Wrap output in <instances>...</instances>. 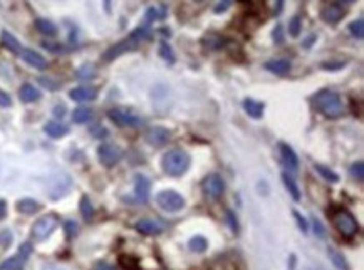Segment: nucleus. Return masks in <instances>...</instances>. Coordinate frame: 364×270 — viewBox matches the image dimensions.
Wrapping results in <instances>:
<instances>
[{
  "label": "nucleus",
  "mask_w": 364,
  "mask_h": 270,
  "mask_svg": "<svg viewBox=\"0 0 364 270\" xmlns=\"http://www.w3.org/2000/svg\"><path fill=\"white\" fill-rule=\"evenodd\" d=\"M79 210H81V215L86 220H91L94 217V207H93V203H91V200L88 196H82L81 198V205H79Z\"/></svg>",
  "instance_id": "nucleus-33"
},
{
  "label": "nucleus",
  "mask_w": 364,
  "mask_h": 270,
  "mask_svg": "<svg viewBox=\"0 0 364 270\" xmlns=\"http://www.w3.org/2000/svg\"><path fill=\"white\" fill-rule=\"evenodd\" d=\"M5 213H7V203L4 200H0V220L5 217Z\"/></svg>",
  "instance_id": "nucleus-48"
},
{
  "label": "nucleus",
  "mask_w": 364,
  "mask_h": 270,
  "mask_svg": "<svg viewBox=\"0 0 364 270\" xmlns=\"http://www.w3.org/2000/svg\"><path fill=\"white\" fill-rule=\"evenodd\" d=\"M302 31V20L299 15H294L292 19L289 20V34L292 37H299V34Z\"/></svg>",
  "instance_id": "nucleus-35"
},
{
  "label": "nucleus",
  "mask_w": 364,
  "mask_h": 270,
  "mask_svg": "<svg viewBox=\"0 0 364 270\" xmlns=\"http://www.w3.org/2000/svg\"><path fill=\"white\" fill-rule=\"evenodd\" d=\"M166 17V9L165 5L161 7H149L146 10V22H156V20H163Z\"/></svg>",
  "instance_id": "nucleus-28"
},
{
  "label": "nucleus",
  "mask_w": 364,
  "mask_h": 270,
  "mask_svg": "<svg viewBox=\"0 0 364 270\" xmlns=\"http://www.w3.org/2000/svg\"><path fill=\"white\" fill-rule=\"evenodd\" d=\"M312 103L315 106V109H317L320 115H324L326 118L334 119L344 115V104L341 101V96L334 91H329V89L315 94Z\"/></svg>",
  "instance_id": "nucleus-1"
},
{
  "label": "nucleus",
  "mask_w": 364,
  "mask_h": 270,
  "mask_svg": "<svg viewBox=\"0 0 364 270\" xmlns=\"http://www.w3.org/2000/svg\"><path fill=\"white\" fill-rule=\"evenodd\" d=\"M169 131L166 128H161V126H156V128H151L148 131V134H146V140L149 145H153V146H161V145H165V143L169 140Z\"/></svg>",
  "instance_id": "nucleus-17"
},
{
  "label": "nucleus",
  "mask_w": 364,
  "mask_h": 270,
  "mask_svg": "<svg viewBox=\"0 0 364 270\" xmlns=\"http://www.w3.org/2000/svg\"><path fill=\"white\" fill-rule=\"evenodd\" d=\"M348 29H349V34L353 35V37H356V39H362L364 37V20H362V17H359V19H356V20H353L348 26Z\"/></svg>",
  "instance_id": "nucleus-29"
},
{
  "label": "nucleus",
  "mask_w": 364,
  "mask_h": 270,
  "mask_svg": "<svg viewBox=\"0 0 364 270\" xmlns=\"http://www.w3.org/2000/svg\"><path fill=\"white\" fill-rule=\"evenodd\" d=\"M156 203L165 212H178L185 207V198L173 190H165L156 195Z\"/></svg>",
  "instance_id": "nucleus-5"
},
{
  "label": "nucleus",
  "mask_w": 364,
  "mask_h": 270,
  "mask_svg": "<svg viewBox=\"0 0 364 270\" xmlns=\"http://www.w3.org/2000/svg\"><path fill=\"white\" fill-rule=\"evenodd\" d=\"M160 56L165 59V61L168 62H173L175 61V54H173V49H172V46L168 44V42H161L160 44Z\"/></svg>",
  "instance_id": "nucleus-37"
},
{
  "label": "nucleus",
  "mask_w": 364,
  "mask_h": 270,
  "mask_svg": "<svg viewBox=\"0 0 364 270\" xmlns=\"http://www.w3.org/2000/svg\"><path fill=\"white\" fill-rule=\"evenodd\" d=\"M93 119V109L91 107H77L72 112V121L76 124H84V123H89Z\"/></svg>",
  "instance_id": "nucleus-26"
},
{
  "label": "nucleus",
  "mask_w": 364,
  "mask_h": 270,
  "mask_svg": "<svg viewBox=\"0 0 364 270\" xmlns=\"http://www.w3.org/2000/svg\"><path fill=\"white\" fill-rule=\"evenodd\" d=\"M94 74H96V69L91 64L82 65V68L77 69V73H76L79 79H91V77H94Z\"/></svg>",
  "instance_id": "nucleus-38"
},
{
  "label": "nucleus",
  "mask_w": 364,
  "mask_h": 270,
  "mask_svg": "<svg viewBox=\"0 0 364 270\" xmlns=\"http://www.w3.org/2000/svg\"><path fill=\"white\" fill-rule=\"evenodd\" d=\"M32 254V245L29 242L22 243L19 252H17V255L10 257L5 262H2V265H0V270H22L24 265H26V262L29 259V255Z\"/></svg>",
  "instance_id": "nucleus-8"
},
{
  "label": "nucleus",
  "mask_w": 364,
  "mask_h": 270,
  "mask_svg": "<svg viewBox=\"0 0 364 270\" xmlns=\"http://www.w3.org/2000/svg\"><path fill=\"white\" fill-rule=\"evenodd\" d=\"M332 225L344 238H353L359 232V223L356 221L354 215L346 208H337L332 212Z\"/></svg>",
  "instance_id": "nucleus-3"
},
{
  "label": "nucleus",
  "mask_w": 364,
  "mask_h": 270,
  "mask_svg": "<svg viewBox=\"0 0 364 270\" xmlns=\"http://www.w3.org/2000/svg\"><path fill=\"white\" fill-rule=\"evenodd\" d=\"M35 29H37L42 35H47V37H54V35L57 34V27L47 19H37L35 20Z\"/></svg>",
  "instance_id": "nucleus-25"
},
{
  "label": "nucleus",
  "mask_w": 364,
  "mask_h": 270,
  "mask_svg": "<svg viewBox=\"0 0 364 270\" xmlns=\"http://www.w3.org/2000/svg\"><path fill=\"white\" fill-rule=\"evenodd\" d=\"M138 47H139V42H138L136 39H133L131 35H128L126 39L119 40L118 44H114V46L109 47V49H108L104 54H102V61H106V62L114 61L116 57L123 56V54H126V52L136 51Z\"/></svg>",
  "instance_id": "nucleus-7"
},
{
  "label": "nucleus",
  "mask_w": 364,
  "mask_h": 270,
  "mask_svg": "<svg viewBox=\"0 0 364 270\" xmlns=\"http://www.w3.org/2000/svg\"><path fill=\"white\" fill-rule=\"evenodd\" d=\"M149 190L151 183L144 175H136L135 176V198L138 203H146L149 198Z\"/></svg>",
  "instance_id": "nucleus-12"
},
{
  "label": "nucleus",
  "mask_w": 364,
  "mask_h": 270,
  "mask_svg": "<svg viewBox=\"0 0 364 270\" xmlns=\"http://www.w3.org/2000/svg\"><path fill=\"white\" fill-rule=\"evenodd\" d=\"M12 104V99H10V96L7 93H4V91H0V107H9Z\"/></svg>",
  "instance_id": "nucleus-45"
},
{
  "label": "nucleus",
  "mask_w": 364,
  "mask_h": 270,
  "mask_svg": "<svg viewBox=\"0 0 364 270\" xmlns=\"http://www.w3.org/2000/svg\"><path fill=\"white\" fill-rule=\"evenodd\" d=\"M44 131L47 136L54 138V140H57V138H62L69 133V128L66 126L64 123H59V121H51L44 126Z\"/></svg>",
  "instance_id": "nucleus-21"
},
{
  "label": "nucleus",
  "mask_w": 364,
  "mask_h": 270,
  "mask_svg": "<svg viewBox=\"0 0 364 270\" xmlns=\"http://www.w3.org/2000/svg\"><path fill=\"white\" fill-rule=\"evenodd\" d=\"M282 5H284V0H277V9H275V14L282 10Z\"/></svg>",
  "instance_id": "nucleus-52"
},
{
  "label": "nucleus",
  "mask_w": 364,
  "mask_h": 270,
  "mask_svg": "<svg viewBox=\"0 0 364 270\" xmlns=\"http://www.w3.org/2000/svg\"><path fill=\"white\" fill-rule=\"evenodd\" d=\"M203 46L208 47L210 51H218L227 46V39L220 34H208L207 37L203 39Z\"/></svg>",
  "instance_id": "nucleus-23"
},
{
  "label": "nucleus",
  "mask_w": 364,
  "mask_h": 270,
  "mask_svg": "<svg viewBox=\"0 0 364 270\" xmlns=\"http://www.w3.org/2000/svg\"><path fill=\"white\" fill-rule=\"evenodd\" d=\"M96 270H114V268L109 265V263L101 262V263H98V265H96Z\"/></svg>",
  "instance_id": "nucleus-49"
},
{
  "label": "nucleus",
  "mask_w": 364,
  "mask_h": 270,
  "mask_svg": "<svg viewBox=\"0 0 364 270\" xmlns=\"http://www.w3.org/2000/svg\"><path fill=\"white\" fill-rule=\"evenodd\" d=\"M190 161H191L190 154L183 151V149H172V151L165 153L161 160L163 171L173 178L181 176L188 170V166H190Z\"/></svg>",
  "instance_id": "nucleus-2"
},
{
  "label": "nucleus",
  "mask_w": 364,
  "mask_h": 270,
  "mask_svg": "<svg viewBox=\"0 0 364 270\" xmlns=\"http://www.w3.org/2000/svg\"><path fill=\"white\" fill-rule=\"evenodd\" d=\"M69 98L76 103H89L98 98V89L91 86H79L69 91Z\"/></svg>",
  "instance_id": "nucleus-11"
},
{
  "label": "nucleus",
  "mask_w": 364,
  "mask_h": 270,
  "mask_svg": "<svg viewBox=\"0 0 364 270\" xmlns=\"http://www.w3.org/2000/svg\"><path fill=\"white\" fill-rule=\"evenodd\" d=\"M349 173L354 179H357V182H362L364 179V163L362 161H356V163L351 165Z\"/></svg>",
  "instance_id": "nucleus-36"
},
{
  "label": "nucleus",
  "mask_w": 364,
  "mask_h": 270,
  "mask_svg": "<svg viewBox=\"0 0 364 270\" xmlns=\"http://www.w3.org/2000/svg\"><path fill=\"white\" fill-rule=\"evenodd\" d=\"M57 225H59V218L56 217V215H52V213L46 215V217L39 218L32 225V238L39 240V242L40 240H46L54 230L57 229Z\"/></svg>",
  "instance_id": "nucleus-6"
},
{
  "label": "nucleus",
  "mask_w": 364,
  "mask_h": 270,
  "mask_svg": "<svg viewBox=\"0 0 364 270\" xmlns=\"http://www.w3.org/2000/svg\"><path fill=\"white\" fill-rule=\"evenodd\" d=\"M314 232H315V235H317V237H324L326 235L324 227H323V223H320L317 218H314Z\"/></svg>",
  "instance_id": "nucleus-46"
},
{
  "label": "nucleus",
  "mask_w": 364,
  "mask_h": 270,
  "mask_svg": "<svg viewBox=\"0 0 364 270\" xmlns=\"http://www.w3.org/2000/svg\"><path fill=\"white\" fill-rule=\"evenodd\" d=\"M130 35H131L133 39H136L139 44H141L143 40H146V39L151 37V29H149V26H139Z\"/></svg>",
  "instance_id": "nucleus-34"
},
{
  "label": "nucleus",
  "mask_w": 364,
  "mask_h": 270,
  "mask_svg": "<svg viewBox=\"0 0 364 270\" xmlns=\"http://www.w3.org/2000/svg\"><path fill=\"white\" fill-rule=\"evenodd\" d=\"M19 98L22 103H35V101H39L40 99V93H39V89H35L32 84H24V86L19 89Z\"/></svg>",
  "instance_id": "nucleus-20"
},
{
  "label": "nucleus",
  "mask_w": 364,
  "mask_h": 270,
  "mask_svg": "<svg viewBox=\"0 0 364 270\" xmlns=\"http://www.w3.org/2000/svg\"><path fill=\"white\" fill-rule=\"evenodd\" d=\"M108 118L119 128H139L143 124V119L128 107H113L108 111Z\"/></svg>",
  "instance_id": "nucleus-4"
},
{
  "label": "nucleus",
  "mask_w": 364,
  "mask_h": 270,
  "mask_svg": "<svg viewBox=\"0 0 364 270\" xmlns=\"http://www.w3.org/2000/svg\"><path fill=\"white\" fill-rule=\"evenodd\" d=\"M230 5H232V0H220V4L215 7V12L217 14H220V12H227L230 9Z\"/></svg>",
  "instance_id": "nucleus-43"
},
{
  "label": "nucleus",
  "mask_w": 364,
  "mask_h": 270,
  "mask_svg": "<svg viewBox=\"0 0 364 270\" xmlns=\"http://www.w3.org/2000/svg\"><path fill=\"white\" fill-rule=\"evenodd\" d=\"M98 156L99 161L106 168H111L116 163H119L121 156H123V151L119 149V146L113 145V143H102V145L98 148Z\"/></svg>",
  "instance_id": "nucleus-10"
},
{
  "label": "nucleus",
  "mask_w": 364,
  "mask_h": 270,
  "mask_svg": "<svg viewBox=\"0 0 364 270\" xmlns=\"http://www.w3.org/2000/svg\"><path fill=\"white\" fill-rule=\"evenodd\" d=\"M19 56L29 65H32L34 69H46L47 65H49L47 59L42 56V54H39L37 51H34V49H22V52L19 54Z\"/></svg>",
  "instance_id": "nucleus-13"
},
{
  "label": "nucleus",
  "mask_w": 364,
  "mask_h": 270,
  "mask_svg": "<svg viewBox=\"0 0 364 270\" xmlns=\"http://www.w3.org/2000/svg\"><path fill=\"white\" fill-rule=\"evenodd\" d=\"M264 68L267 71H270L272 74H277V76H284L287 74L290 68H292V64L287 59H270V61H267L264 64Z\"/></svg>",
  "instance_id": "nucleus-18"
},
{
  "label": "nucleus",
  "mask_w": 364,
  "mask_h": 270,
  "mask_svg": "<svg viewBox=\"0 0 364 270\" xmlns=\"http://www.w3.org/2000/svg\"><path fill=\"white\" fill-rule=\"evenodd\" d=\"M17 210L24 215H32V213H37L40 210V205L32 198H24L19 203H17Z\"/></svg>",
  "instance_id": "nucleus-24"
},
{
  "label": "nucleus",
  "mask_w": 364,
  "mask_h": 270,
  "mask_svg": "<svg viewBox=\"0 0 364 270\" xmlns=\"http://www.w3.org/2000/svg\"><path fill=\"white\" fill-rule=\"evenodd\" d=\"M314 168H315V171H317L320 176H323L324 179H327V182H331V183H336V182H339V176H337L336 173L332 171V170H329V168H327V166H324V165H319V163H315V165H314Z\"/></svg>",
  "instance_id": "nucleus-30"
},
{
  "label": "nucleus",
  "mask_w": 364,
  "mask_h": 270,
  "mask_svg": "<svg viewBox=\"0 0 364 270\" xmlns=\"http://www.w3.org/2000/svg\"><path fill=\"white\" fill-rule=\"evenodd\" d=\"M320 17L326 24H337L344 17V10L339 4H331L320 10Z\"/></svg>",
  "instance_id": "nucleus-16"
},
{
  "label": "nucleus",
  "mask_w": 364,
  "mask_h": 270,
  "mask_svg": "<svg viewBox=\"0 0 364 270\" xmlns=\"http://www.w3.org/2000/svg\"><path fill=\"white\" fill-rule=\"evenodd\" d=\"M104 9H106V12L111 10V0H104Z\"/></svg>",
  "instance_id": "nucleus-53"
},
{
  "label": "nucleus",
  "mask_w": 364,
  "mask_h": 270,
  "mask_svg": "<svg viewBox=\"0 0 364 270\" xmlns=\"http://www.w3.org/2000/svg\"><path fill=\"white\" fill-rule=\"evenodd\" d=\"M339 4H353V2H356V0H337Z\"/></svg>",
  "instance_id": "nucleus-54"
},
{
  "label": "nucleus",
  "mask_w": 364,
  "mask_h": 270,
  "mask_svg": "<svg viewBox=\"0 0 364 270\" xmlns=\"http://www.w3.org/2000/svg\"><path fill=\"white\" fill-rule=\"evenodd\" d=\"M314 40H315V35L312 34V35H309V37L304 40V47H306V49H307V47H311L312 44H314Z\"/></svg>",
  "instance_id": "nucleus-51"
},
{
  "label": "nucleus",
  "mask_w": 364,
  "mask_h": 270,
  "mask_svg": "<svg viewBox=\"0 0 364 270\" xmlns=\"http://www.w3.org/2000/svg\"><path fill=\"white\" fill-rule=\"evenodd\" d=\"M0 44H2V47H5V49L10 51V52H14V54H20L22 52L20 42L17 40L10 32H7V31H2V34H0Z\"/></svg>",
  "instance_id": "nucleus-19"
},
{
  "label": "nucleus",
  "mask_w": 364,
  "mask_h": 270,
  "mask_svg": "<svg viewBox=\"0 0 364 270\" xmlns=\"http://www.w3.org/2000/svg\"><path fill=\"white\" fill-rule=\"evenodd\" d=\"M136 230L143 235H160L163 232V225L153 218H141L136 221Z\"/></svg>",
  "instance_id": "nucleus-14"
},
{
  "label": "nucleus",
  "mask_w": 364,
  "mask_h": 270,
  "mask_svg": "<svg viewBox=\"0 0 364 270\" xmlns=\"http://www.w3.org/2000/svg\"><path fill=\"white\" fill-rule=\"evenodd\" d=\"M188 247H190V250L193 252H197V254H200V252H205L208 247V242H207V238L202 237V235H197V237H193L190 240V243H188Z\"/></svg>",
  "instance_id": "nucleus-31"
},
{
  "label": "nucleus",
  "mask_w": 364,
  "mask_h": 270,
  "mask_svg": "<svg viewBox=\"0 0 364 270\" xmlns=\"http://www.w3.org/2000/svg\"><path fill=\"white\" fill-rule=\"evenodd\" d=\"M264 103H260V101H255V99H252V98H248L244 101V109L245 112L250 118L253 119H259V118H262L264 115Z\"/></svg>",
  "instance_id": "nucleus-22"
},
{
  "label": "nucleus",
  "mask_w": 364,
  "mask_h": 270,
  "mask_svg": "<svg viewBox=\"0 0 364 270\" xmlns=\"http://www.w3.org/2000/svg\"><path fill=\"white\" fill-rule=\"evenodd\" d=\"M282 182L284 185H286V188L290 195H292V198L295 201H299L301 200V190L299 187H297V183H295V179L289 175V173H282Z\"/></svg>",
  "instance_id": "nucleus-27"
},
{
  "label": "nucleus",
  "mask_w": 364,
  "mask_h": 270,
  "mask_svg": "<svg viewBox=\"0 0 364 270\" xmlns=\"http://www.w3.org/2000/svg\"><path fill=\"white\" fill-rule=\"evenodd\" d=\"M279 151H281V158L284 163L287 165L289 170L295 171L297 168H299V158H297L295 151L287 145V143H279Z\"/></svg>",
  "instance_id": "nucleus-15"
},
{
  "label": "nucleus",
  "mask_w": 364,
  "mask_h": 270,
  "mask_svg": "<svg viewBox=\"0 0 364 270\" xmlns=\"http://www.w3.org/2000/svg\"><path fill=\"white\" fill-rule=\"evenodd\" d=\"M274 40H275V44H282V42H284V34H282V27H281V26L275 27V31H274Z\"/></svg>",
  "instance_id": "nucleus-47"
},
{
  "label": "nucleus",
  "mask_w": 364,
  "mask_h": 270,
  "mask_svg": "<svg viewBox=\"0 0 364 270\" xmlns=\"http://www.w3.org/2000/svg\"><path fill=\"white\" fill-rule=\"evenodd\" d=\"M228 220H230V223H232V229L237 232V229H239V225H237V220L233 217V213L232 212H228Z\"/></svg>",
  "instance_id": "nucleus-50"
},
{
  "label": "nucleus",
  "mask_w": 364,
  "mask_h": 270,
  "mask_svg": "<svg viewBox=\"0 0 364 270\" xmlns=\"http://www.w3.org/2000/svg\"><path fill=\"white\" fill-rule=\"evenodd\" d=\"M119 263H121V267L126 268V270H136L138 268V260L131 255H123L119 259Z\"/></svg>",
  "instance_id": "nucleus-39"
},
{
  "label": "nucleus",
  "mask_w": 364,
  "mask_h": 270,
  "mask_svg": "<svg viewBox=\"0 0 364 270\" xmlns=\"http://www.w3.org/2000/svg\"><path fill=\"white\" fill-rule=\"evenodd\" d=\"M294 217H295V220H297V225H299L301 232L306 233V232H307V221H306V218L302 217L299 212H295V210H294Z\"/></svg>",
  "instance_id": "nucleus-40"
},
{
  "label": "nucleus",
  "mask_w": 364,
  "mask_h": 270,
  "mask_svg": "<svg viewBox=\"0 0 364 270\" xmlns=\"http://www.w3.org/2000/svg\"><path fill=\"white\" fill-rule=\"evenodd\" d=\"M344 65H346L344 61H337V62H324L323 68H324L326 71H339V69H342Z\"/></svg>",
  "instance_id": "nucleus-41"
},
{
  "label": "nucleus",
  "mask_w": 364,
  "mask_h": 270,
  "mask_svg": "<svg viewBox=\"0 0 364 270\" xmlns=\"http://www.w3.org/2000/svg\"><path fill=\"white\" fill-rule=\"evenodd\" d=\"M195 2H203V0H195Z\"/></svg>",
  "instance_id": "nucleus-55"
},
{
  "label": "nucleus",
  "mask_w": 364,
  "mask_h": 270,
  "mask_svg": "<svg viewBox=\"0 0 364 270\" xmlns=\"http://www.w3.org/2000/svg\"><path fill=\"white\" fill-rule=\"evenodd\" d=\"M39 82H40L44 87L51 89V91H54V89H59V87H60V84H52V81H51V79H47V77H40Z\"/></svg>",
  "instance_id": "nucleus-44"
},
{
  "label": "nucleus",
  "mask_w": 364,
  "mask_h": 270,
  "mask_svg": "<svg viewBox=\"0 0 364 270\" xmlns=\"http://www.w3.org/2000/svg\"><path fill=\"white\" fill-rule=\"evenodd\" d=\"M77 233V225H76V221H68L66 223V235H68L69 238H72Z\"/></svg>",
  "instance_id": "nucleus-42"
},
{
  "label": "nucleus",
  "mask_w": 364,
  "mask_h": 270,
  "mask_svg": "<svg viewBox=\"0 0 364 270\" xmlns=\"http://www.w3.org/2000/svg\"><path fill=\"white\" fill-rule=\"evenodd\" d=\"M329 257H331V260H332V263H334V267H336L337 270H349L348 262H346V259H344L341 254H339L337 250L329 249Z\"/></svg>",
  "instance_id": "nucleus-32"
},
{
  "label": "nucleus",
  "mask_w": 364,
  "mask_h": 270,
  "mask_svg": "<svg viewBox=\"0 0 364 270\" xmlns=\"http://www.w3.org/2000/svg\"><path fill=\"white\" fill-rule=\"evenodd\" d=\"M202 190L208 198L217 200V198H220L223 195V191H225V182H223V178L220 175L211 173V175H208L202 182Z\"/></svg>",
  "instance_id": "nucleus-9"
}]
</instances>
